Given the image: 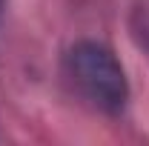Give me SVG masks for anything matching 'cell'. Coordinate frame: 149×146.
Masks as SVG:
<instances>
[{
    "label": "cell",
    "mask_w": 149,
    "mask_h": 146,
    "mask_svg": "<svg viewBox=\"0 0 149 146\" xmlns=\"http://www.w3.org/2000/svg\"><path fill=\"white\" fill-rule=\"evenodd\" d=\"M63 80L69 89L95 112L120 115L129 103V80L109 46L97 40L72 43L60 60Z\"/></svg>",
    "instance_id": "1"
},
{
    "label": "cell",
    "mask_w": 149,
    "mask_h": 146,
    "mask_svg": "<svg viewBox=\"0 0 149 146\" xmlns=\"http://www.w3.org/2000/svg\"><path fill=\"white\" fill-rule=\"evenodd\" d=\"M0 9H3V0H0Z\"/></svg>",
    "instance_id": "2"
}]
</instances>
